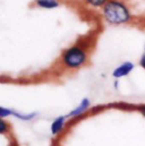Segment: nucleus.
Returning <instances> with one entry per match:
<instances>
[{
	"mask_svg": "<svg viewBox=\"0 0 145 146\" xmlns=\"http://www.w3.org/2000/svg\"><path fill=\"white\" fill-rule=\"evenodd\" d=\"M6 130H7V123L5 122L3 119H1V121H0V134L3 135L6 133Z\"/></svg>",
	"mask_w": 145,
	"mask_h": 146,
	"instance_id": "9",
	"label": "nucleus"
},
{
	"mask_svg": "<svg viewBox=\"0 0 145 146\" xmlns=\"http://www.w3.org/2000/svg\"><path fill=\"white\" fill-rule=\"evenodd\" d=\"M36 2L40 7L43 8H55L58 6V2L56 0H37Z\"/></svg>",
	"mask_w": 145,
	"mask_h": 146,
	"instance_id": "6",
	"label": "nucleus"
},
{
	"mask_svg": "<svg viewBox=\"0 0 145 146\" xmlns=\"http://www.w3.org/2000/svg\"><path fill=\"white\" fill-rule=\"evenodd\" d=\"M64 64L69 68H77L82 66L86 60V53L78 46H72L65 51L63 56Z\"/></svg>",
	"mask_w": 145,
	"mask_h": 146,
	"instance_id": "2",
	"label": "nucleus"
},
{
	"mask_svg": "<svg viewBox=\"0 0 145 146\" xmlns=\"http://www.w3.org/2000/svg\"><path fill=\"white\" fill-rule=\"evenodd\" d=\"M88 107H90V100H88V99H83V100L80 101V103H79L75 109L72 110V111L69 112L68 118H76V117L83 114L86 110L88 109Z\"/></svg>",
	"mask_w": 145,
	"mask_h": 146,
	"instance_id": "5",
	"label": "nucleus"
},
{
	"mask_svg": "<svg viewBox=\"0 0 145 146\" xmlns=\"http://www.w3.org/2000/svg\"><path fill=\"white\" fill-rule=\"evenodd\" d=\"M88 3H91V5H93V6H102L107 0H86Z\"/></svg>",
	"mask_w": 145,
	"mask_h": 146,
	"instance_id": "8",
	"label": "nucleus"
},
{
	"mask_svg": "<svg viewBox=\"0 0 145 146\" xmlns=\"http://www.w3.org/2000/svg\"><path fill=\"white\" fill-rule=\"evenodd\" d=\"M133 68H134V65H133L132 62L127 61V62H124L122 65H120L118 68H116V69L113 70L112 75H113L114 78H120V77L127 76L128 74L133 70Z\"/></svg>",
	"mask_w": 145,
	"mask_h": 146,
	"instance_id": "4",
	"label": "nucleus"
},
{
	"mask_svg": "<svg viewBox=\"0 0 145 146\" xmlns=\"http://www.w3.org/2000/svg\"><path fill=\"white\" fill-rule=\"evenodd\" d=\"M141 112H142V114H143V117H145V106H143V107L141 108Z\"/></svg>",
	"mask_w": 145,
	"mask_h": 146,
	"instance_id": "11",
	"label": "nucleus"
},
{
	"mask_svg": "<svg viewBox=\"0 0 145 146\" xmlns=\"http://www.w3.org/2000/svg\"><path fill=\"white\" fill-rule=\"evenodd\" d=\"M141 66H142L143 68H145V54L142 57V59H141Z\"/></svg>",
	"mask_w": 145,
	"mask_h": 146,
	"instance_id": "10",
	"label": "nucleus"
},
{
	"mask_svg": "<svg viewBox=\"0 0 145 146\" xmlns=\"http://www.w3.org/2000/svg\"><path fill=\"white\" fill-rule=\"evenodd\" d=\"M65 125H66V117L60 115V117L56 118L51 123V128H50L51 134L53 136H57L58 134H60L63 131V129L65 128Z\"/></svg>",
	"mask_w": 145,
	"mask_h": 146,
	"instance_id": "3",
	"label": "nucleus"
},
{
	"mask_svg": "<svg viewBox=\"0 0 145 146\" xmlns=\"http://www.w3.org/2000/svg\"><path fill=\"white\" fill-rule=\"evenodd\" d=\"M13 115L14 117H16V118H18V119H21V120H25V121H27V120H32L34 117L36 115V113H29V114H22V113H19V112H16V111H13Z\"/></svg>",
	"mask_w": 145,
	"mask_h": 146,
	"instance_id": "7",
	"label": "nucleus"
},
{
	"mask_svg": "<svg viewBox=\"0 0 145 146\" xmlns=\"http://www.w3.org/2000/svg\"><path fill=\"white\" fill-rule=\"evenodd\" d=\"M103 13L106 19L112 24H122L129 19L128 9L125 7V5H122L119 1H114V0L109 1L104 6Z\"/></svg>",
	"mask_w": 145,
	"mask_h": 146,
	"instance_id": "1",
	"label": "nucleus"
}]
</instances>
